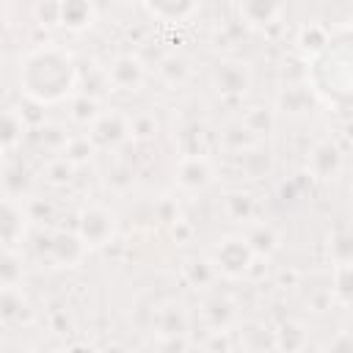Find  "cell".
<instances>
[{
	"label": "cell",
	"instance_id": "1",
	"mask_svg": "<svg viewBox=\"0 0 353 353\" xmlns=\"http://www.w3.org/2000/svg\"><path fill=\"white\" fill-rule=\"evenodd\" d=\"M77 69L66 50L44 44L30 50L19 63V88L39 105H52L69 97L74 88Z\"/></svg>",
	"mask_w": 353,
	"mask_h": 353
},
{
	"label": "cell",
	"instance_id": "2",
	"mask_svg": "<svg viewBox=\"0 0 353 353\" xmlns=\"http://www.w3.org/2000/svg\"><path fill=\"white\" fill-rule=\"evenodd\" d=\"M210 262H212L215 273H223L226 279H240L254 265V251L243 234H229L215 245Z\"/></svg>",
	"mask_w": 353,
	"mask_h": 353
},
{
	"label": "cell",
	"instance_id": "3",
	"mask_svg": "<svg viewBox=\"0 0 353 353\" xmlns=\"http://www.w3.org/2000/svg\"><path fill=\"white\" fill-rule=\"evenodd\" d=\"M113 232H116V215L102 204H91L77 215V237L85 248H99L110 243Z\"/></svg>",
	"mask_w": 353,
	"mask_h": 353
},
{
	"label": "cell",
	"instance_id": "4",
	"mask_svg": "<svg viewBox=\"0 0 353 353\" xmlns=\"http://www.w3.org/2000/svg\"><path fill=\"white\" fill-rule=\"evenodd\" d=\"M212 88L223 97H243L251 88V69L245 61L226 58L212 69Z\"/></svg>",
	"mask_w": 353,
	"mask_h": 353
},
{
	"label": "cell",
	"instance_id": "5",
	"mask_svg": "<svg viewBox=\"0 0 353 353\" xmlns=\"http://www.w3.org/2000/svg\"><path fill=\"white\" fill-rule=\"evenodd\" d=\"M174 179L179 188L185 190H204L212 179H215V168H212V160L201 152H190L185 154L176 168H174Z\"/></svg>",
	"mask_w": 353,
	"mask_h": 353
},
{
	"label": "cell",
	"instance_id": "6",
	"mask_svg": "<svg viewBox=\"0 0 353 353\" xmlns=\"http://www.w3.org/2000/svg\"><path fill=\"white\" fill-rule=\"evenodd\" d=\"M146 80V66L138 55H116L110 63H108V83L119 91H138Z\"/></svg>",
	"mask_w": 353,
	"mask_h": 353
},
{
	"label": "cell",
	"instance_id": "7",
	"mask_svg": "<svg viewBox=\"0 0 353 353\" xmlns=\"http://www.w3.org/2000/svg\"><path fill=\"white\" fill-rule=\"evenodd\" d=\"M130 135V119H124L121 113H99L91 121V143L97 146H119Z\"/></svg>",
	"mask_w": 353,
	"mask_h": 353
},
{
	"label": "cell",
	"instance_id": "8",
	"mask_svg": "<svg viewBox=\"0 0 353 353\" xmlns=\"http://www.w3.org/2000/svg\"><path fill=\"white\" fill-rule=\"evenodd\" d=\"M306 168L312 171L314 179H334L342 168V152L334 141H320L306 157Z\"/></svg>",
	"mask_w": 353,
	"mask_h": 353
},
{
	"label": "cell",
	"instance_id": "9",
	"mask_svg": "<svg viewBox=\"0 0 353 353\" xmlns=\"http://www.w3.org/2000/svg\"><path fill=\"white\" fill-rule=\"evenodd\" d=\"M237 11H240V19L254 28V30H265L270 25L279 22L281 17V3L279 0H240L237 3Z\"/></svg>",
	"mask_w": 353,
	"mask_h": 353
},
{
	"label": "cell",
	"instance_id": "10",
	"mask_svg": "<svg viewBox=\"0 0 353 353\" xmlns=\"http://www.w3.org/2000/svg\"><path fill=\"white\" fill-rule=\"evenodd\" d=\"M94 0H58V22L69 30H85L94 25Z\"/></svg>",
	"mask_w": 353,
	"mask_h": 353
},
{
	"label": "cell",
	"instance_id": "11",
	"mask_svg": "<svg viewBox=\"0 0 353 353\" xmlns=\"http://www.w3.org/2000/svg\"><path fill=\"white\" fill-rule=\"evenodd\" d=\"M28 314H30V306H28V298L22 295L19 284L0 287V323L14 325V323L28 320Z\"/></svg>",
	"mask_w": 353,
	"mask_h": 353
},
{
	"label": "cell",
	"instance_id": "12",
	"mask_svg": "<svg viewBox=\"0 0 353 353\" xmlns=\"http://www.w3.org/2000/svg\"><path fill=\"white\" fill-rule=\"evenodd\" d=\"M149 14L160 22H185L196 14L199 0H143Z\"/></svg>",
	"mask_w": 353,
	"mask_h": 353
},
{
	"label": "cell",
	"instance_id": "13",
	"mask_svg": "<svg viewBox=\"0 0 353 353\" xmlns=\"http://www.w3.org/2000/svg\"><path fill=\"white\" fill-rule=\"evenodd\" d=\"M243 237H245V243L251 245L254 256H270V254H273V251L281 245L279 232H276L270 223H265V221L251 223V226H248V232H245Z\"/></svg>",
	"mask_w": 353,
	"mask_h": 353
},
{
	"label": "cell",
	"instance_id": "14",
	"mask_svg": "<svg viewBox=\"0 0 353 353\" xmlns=\"http://www.w3.org/2000/svg\"><path fill=\"white\" fill-rule=\"evenodd\" d=\"M25 135V116L17 108H0V149H14Z\"/></svg>",
	"mask_w": 353,
	"mask_h": 353
},
{
	"label": "cell",
	"instance_id": "15",
	"mask_svg": "<svg viewBox=\"0 0 353 353\" xmlns=\"http://www.w3.org/2000/svg\"><path fill=\"white\" fill-rule=\"evenodd\" d=\"M50 251H52L55 262H61V265H72V262H77V259H80V254L85 251V245L80 243V237H77V234L55 232V234L50 237Z\"/></svg>",
	"mask_w": 353,
	"mask_h": 353
},
{
	"label": "cell",
	"instance_id": "16",
	"mask_svg": "<svg viewBox=\"0 0 353 353\" xmlns=\"http://www.w3.org/2000/svg\"><path fill=\"white\" fill-rule=\"evenodd\" d=\"M25 232V218L11 201H0V243L11 245L22 237Z\"/></svg>",
	"mask_w": 353,
	"mask_h": 353
},
{
	"label": "cell",
	"instance_id": "17",
	"mask_svg": "<svg viewBox=\"0 0 353 353\" xmlns=\"http://www.w3.org/2000/svg\"><path fill=\"white\" fill-rule=\"evenodd\" d=\"M328 41H331V33H328V28H323V25H306V28L298 33V47H301L309 58L320 55V52L328 47Z\"/></svg>",
	"mask_w": 353,
	"mask_h": 353
},
{
	"label": "cell",
	"instance_id": "18",
	"mask_svg": "<svg viewBox=\"0 0 353 353\" xmlns=\"http://www.w3.org/2000/svg\"><path fill=\"white\" fill-rule=\"evenodd\" d=\"M157 72H160V77H163L168 85H179V83H185V80H188L190 66H188V58H185V55L171 52V55H165V58L160 61Z\"/></svg>",
	"mask_w": 353,
	"mask_h": 353
},
{
	"label": "cell",
	"instance_id": "19",
	"mask_svg": "<svg viewBox=\"0 0 353 353\" xmlns=\"http://www.w3.org/2000/svg\"><path fill=\"white\" fill-rule=\"evenodd\" d=\"M223 143L232 149V152H248L251 143H254V130L243 121H234L223 130Z\"/></svg>",
	"mask_w": 353,
	"mask_h": 353
},
{
	"label": "cell",
	"instance_id": "20",
	"mask_svg": "<svg viewBox=\"0 0 353 353\" xmlns=\"http://www.w3.org/2000/svg\"><path fill=\"white\" fill-rule=\"evenodd\" d=\"M223 207H226L229 218H234V221H251V215H254V201L248 193H229Z\"/></svg>",
	"mask_w": 353,
	"mask_h": 353
},
{
	"label": "cell",
	"instance_id": "21",
	"mask_svg": "<svg viewBox=\"0 0 353 353\" xmlns=\"http://www.w3.org/2000/svg\"><path fill=\"white\" fill-rule=\"evenodd\" d=\"M185 276L193 287H207L212 279H215V268L210 259H190L185 265Z\"/></svg>",
	"mask_w": 353,
	"mask_h": 353
},
{
	"label": "cell",
	"instance_id": "22",
	"mask_svg": "<svg viewBox=\"0 0 353 353\" xmlns=\"http://www.w3.org/2000/svg\"><path fill=\"white\" fill-rule=\"evenodd\" d=\"M157 328L163 334H185V314L179 312V306H165L157 314Z\"/></svg>",
	"mask_w": 353,
	"mask_h": 353
},
{
	"label": "cell",
	"instance_id": "23",
	"mask_svg": "<svg viewBox=\"0 0 353 353\" xmlns=\"http://www.w3.org/2000/svg\"><path fill=\"white\" fill-rule=\"evenodd\" d=\"M22 279V268H19V259L14 254H0V287H14L19 284Z\"/></svg>",
	"mask_w": 353,
	"mask_h": 353
},
{
	"label": "cell",
	"instance_id": "24",
	"mask_svg": "<svg viewBox=\"0 0 353 353\" xmlns=\"http://www.w3.org/2000/svg\"><path fill=\"white\" fill-rule=\"evenodd\" d=\"M91 138L85 135V138H72V141H66V146H63V157L69 160V163H80V160H85V154L91 152Z\"/></svg>",
	"mask_w": 353,
	"mask_h": 353
},
{
	"label": "cell",
	"instance_id": "25",
	"mask_svg": "<svg viewBox=\"0 0 353 353\" xmlns=\"http://www.w3.org/2000/svg\"><path fill=\"white\" fill-rule=\"evenodd\" d=\"M72 108H74L72 116H74L77 121H94V119L99 116V110H97V99H94V97H77Z\"/></svg>",
	"mask_w": 353,
	"mask_h": 353
},
{
	"label": "cell",
	"instance_id": "26",
	"mask_svg": "<svg viewBox=\"0 0 353 353\" xmlns=\"http://www.w3.org/2000/svg\"><path fill=\"white\" fill-rule=\"evenodd\" d=\"M207 312H210V314H215V320H212V325H215V328L226 325V320L232 317V306H229V301H226V298H212V301L207 303Z\"/></svg>",
	"mask_w": 353,
	"mask_h": 353
},
{
	"label": "cell",
	"instance_id": "27",
	"mask_svg": "<svg viewBox=\"0 0 353 353\" xmlns=\"http://www.w3.org/2000/svg\"><path fill=\"white\" fill-rule=\"evenodd\" d=\"M36 19L44 25H55L58 22V0H39L36 6Z\"/></svg>",
	"mask_w": 353,
	"mask_h": 353
},
{
	"label": "cell",
	"instance_id": "28",
	"mask_svg": "<svg viewBox=\"0 0 353 353\" xmlns=\"http://www.w3.org/2000/svg\"><path fill=\"white\" fill-rule=\"evenodd\" d=\"M6 33V22H3V17H0V36Z\"/></svg>",
	"mask_w": 353,
	"mask_h": 353
},
{
	"label": "cell",
	"instance_id": "29",
	"mask_svg": "<svg viewBox=\"0 0 353 353\" xmlns=\"http://www.w3.org/2000/svg\"><path fill=\"white\" fill-rule=\"evenodd\" d=\"M6 3H8V0H0V11H3V8H6Z\"/></svg>",
	"mask_w": 353,
	"mask_h": 353
}]
</instances>
